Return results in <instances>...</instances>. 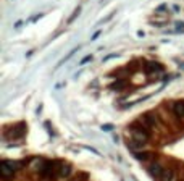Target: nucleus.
Returning <instances> with one entry per match:
<instances>
[{
	"label": "nucleus",
	"instance_id": "obj_1",
	"mask_svg": "<svg viewBox=\"0 0 184 181\" xmlns=\"http://www.w3.org/2000/svg\"><path fill=\"white\" fill-rule=\"evenodd\" d=\"M24 133H26V125L24 123H19V125L10 128V131L6 133V138L8 139H19L24 136Z\"/></svg>",
	"mask_w": 184,
	"mask_h": 181
},
{
	"label": "nucleus",
	"instance_id": "obj_2",
	"mask_svg": "<svg viewBox=\"0 0 184 181\" xmlns=\"http://www.w3.org/2000/svg\"><path fill=\"white\" fill-rule=\"evenodd\" d=\"M71 175V165L65 162H57V176L60 178H66Z\"/></svg>",
	"mask_w": 184,
	"mask_h": 181
},
{
	"label": "nucleus",
	"instance_id": "obj_3",
	"mask_svg": "<svg viewBox=\"0 0 184 181\" xmlns=\"http://www.w3.org/2000/svg\"><path fill=\"white\" fill-rule=\"evenodd\" d=\"M163 172H165V168H163L160 163H157V162H153L149 165V173H150V176H153L155 180H158L160 176L163 175Z\"/></svg>",
	"mask_w": 184,
	"mask_h": 181
},
{
	"label": "nucleus",
	"instance_id": "obj_4",
	"mask_svg": "<svg viewBox=\"0 0 184 181\" xmlns=\"http://www.w3.org/2000/svg\"><path fill=\"white\" fill-rule=\"evenodd\" d=\"M0 175H2V178H5V180L12 178V176L15 175V170L6 163V160H3V162L0 163Z\"/></svg>",
	"mask_w": 184,
	"mask_h": 181
},
{
	"label": "nucleus",
	"instance_id": "obj_5",
	"mask_svg": "<svg viewBox=\"0 0 184 181\" xmlns=\"http://www.w3.org/2000/svg\"><path fill=\"white\" fill-rule=\"evenodd\" d=\"M173 112H175L178 117L184 118V102H175V105H173Z\"/></svg>",
	"mask_w": 184,
	"mask_h": 181
},
{
	"label": "nucleus",
	"instance_id": "obj_6",
	"mask_svg": "<svg viewBox=\"0 0 184 181\" xmlns=\"http://www.w3.org/2000/svg\"><path fill=\"white\" fill-rule=\"evenodd\" d=\"M157 181H173V170H168L165 168V172H163V175L160 176Z\"/></svg>",
	"mask_w": 184,
	"mask_h": 181
},
{
	"label": "nucleus",
	"instance_id": "obj_7",
	"mask_svg": "<svg viewBox=\"0 0 184 181\" xmlns=\"http://www.w3.org/2000/svg\"><path fill=\"white\" fill-rule=\"evenodd\" d=\"M134 157L139 159V160H149L152 157V154H149V152H134Z\"/></svg>",
	"mask_w": 184,
	"mask_h": 181
},
{
	"label": "nucleus",
	"instance_id": "obj_8",
	"mask_svg": "<svg viewBox=\"0 0 184 181\" xmlns=\"http://www.w3.org/2000/svg\"><path fill=\"white\" fill-rule=\"evenodd\" d=\"M162 70H163L162 65L155 63V61H152V63H149V65H147V71H162Z\"/></svg>",
	"mask_w": 184,
	"mask_h": 181
},
{
	"label": "nucleus",
	"instance_id": "obj_9",
	"mask_svg": "<svg viewBox=\"0 0 184 181\" xmlns=\"http://www.w3.org/2000/svg\"><path fill=\"white\" fill-rule=\"evenodd\" d=\"M79 12H81V8H79V6H78V8L74 10V13H73V15L70 16V19H68V23H73V21H74V18H76V16H79Z\"/></svg>",
	"mask_w": 184,
	"mask_h": 181
},
{
	"label": "nucleus",
	"instance_id": "obj_10",
	"mask_svg": "<svg viewBox=\"0 0 184 181\" xmlns=\"http://www.w3.org/2000/svg\"><path fill=\"white\" fill-rule=\"evenodd\" d=\"M91 60H92V55H86V57H84V58L81 60V61H79V63H78V65H81V66H83V65H86L87 61H91Z\"/></svg>",
	"mask_w": 184,
	"mask_h": 181
},
{
	"label": "nucleus",
	"instance_id": "obj_11",
	"mask_svg": "<svg viewBox=\"0 0 184 181\" xmlns=\"http://www.w3.org/2000/svg\"><path fill=\"white\" fill-rule=\"evenodd\" d=\"M123 84H124V83H123V81H118L116 84H113V86H110V89H118V87H121V86H123Z\"/></svg>",
	"mask_w": 184,
	"mask_h": 181
},
{
	"label": "nucleus",
	"instance_id": "obj_12",
	"mask_svg": "<svg viewBox=\"0 0 184 181\" xmlns=\"http://www.w3.org/2000/svg\"><path fill=\"white\" fill-rule=\"evenodd\" d=\"M102 129H104V131H111L113 126H111V125H104V126H102Z\"/></svg>",
	"mask_w": 184,
	"mask_h": 181
},
{
	"label": "nucleus",
	"instance_id": "obj_13",
	"mask_svg": "<svg viewBox=\"0 0 184 181\" xmlns=\"http://www.w3.org/2000/svg\"><path fill=\"white\" fill-rule=\"evenodd\" d=\"M98 36H100V31H97V32H94V36L91 37V40H97V39H98Z\"/></svg>",
	"mask_w": 184,
	"mask_h": 181
},
{
	"label": "nucleus",
	"instance_id": "obj_14",
	"mask_svg": "<svg viewBox=\"0 0 184 181\" xmlns=\"http://www.w3.org/2000/svg\"><path fill=\"white\" fill-rule=\"evenodd\" d=\"M115 57H118L116 53H111V55H107V57L104 58V61H107V60H110V58H115Z\"/></svg>",
	"mask_w": 184,
	"mask_h": 181
},
{
	"label": "nucleus",
	"instance_id": "obj_15",
	"mask_svg": "<svg viewBox=\"0 0 184 181\" xmlns=\"http://www.w3.org/2000/svg\"><path fill=\"white\" fill-rule=\"evenodd\" d=\"M137 36L139 37H144V31H137Z\"/></svg>",
	"mask_w": 184,
	"mask_h": 181
}]
</instances>
